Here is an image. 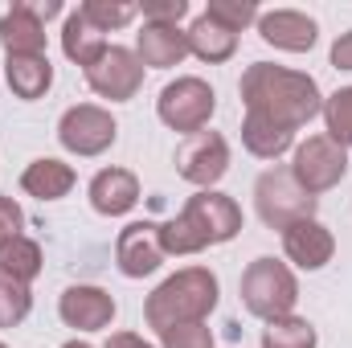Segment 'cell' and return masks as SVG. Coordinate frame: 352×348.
<instances>
[{"label": "cell", "instance_id": "6da1fadb", "mask_svg": "<svg viewBox=\"0 0 352 348\" xmlns=\"http://www.w3.org/2000/svg\"><path fill=\"white\" fill-rule=\"evenodd\" d=\"M242 102H246V115H258L287 131H299L307 119L324 111V98L311 74L270 66V62H254L242 74Z\"/></svg>", "mask_w": 352, "mask_h": 348}, {"label": "cell", "instance_id": "7a4b0ae2", "mask_svg": "<svg viewBox=\"0 0 352 348\" xmlns=\"http://www.w3.org/2000/svg\"><path fill=\"white\" fill-rule=\"evenodd\" d=\"M238 230H242V209L234 205V197L201 188L168 226H160V246L164 254H201L205 246L238 238Z\"/></svg>", "mask_w": 352, "mask_h": 348}, {"label": "cell", "instance_id": "3957f363", "mask_svg": "<svg viewBox=\"0 0 352 348\" xmlns=\"http://www.w3.org/2000/svg\"><path fill=\"white\" fill-rule=\"evenodd\" d=\"M217 307V279L205 266H184L173 279H164L148 303H144V320L156 332H168L180 324H205V316Z\"/></svg>", "mask_w": 352, "mask_h": 348}, {"label": "cell", "instance_id": "277c9868", "mask_svg": "<svg viewBox=\"0 0 352 348\" xmlns=\"http://www.w3.org/2000/svg\"><path fill=\"white\" fill-rule=\"evenodd\" d=\"M242 303H246L250 316H258L266 324L283 320L299 303V283H295V274L283 262L254 259L246 266V274H242Z\"/></svg>", "mask_w": 352, "mask_h": 348}, {"label": "cell", "instance_id": "5b68a950", "mask_svg": "<svg viewBox=\"0 0 352 348\" xmlns=\"http://www.w3.org/2000/svg\"><path fill=\"white\" fill-rule=\"evenodd\" d=\"M254 205H258V217H263L270 230H287L295 221H307L316 217V197L299 188V180L291 176V168H266L254 184Z\"/></svg>", "mask_w": 352, "mask_h": 348}, {"label": "cell", "instance_id": "8992f818", "mask_svg": "<svg viewBox=\"0 0 352 348\" xmlns=\"http://www.w3.org/2000/svg\"><path fill=\"white\" fill-rule=\"evenodd\" d=\"M349 173V148H340L332 135H307L299 148H295V164L291 176L299 180L303 193L320 197L328 188H336Z\"/></svg>", "mask_w": 352, "mask_h": 348}, {"label": "cell", "instance_id": "52a82bcc", "mask_svg": "<svg viewBox=\"0 0 352 348\" xmlns=\"http://www.w3.org/2000/svg\"><path fill=\"white\" fill-rule=\"evenodd\" d=\"M213 107H217V94H213L209 83H201V78H176V83H168V87L160 90V98H156L160 119H164L173 131H184V135L205 131L209 119H213Z\"/></svg>", "mask_w": 352, "mask_h": 348}, {"label": "cell", "instance_id": "ba28073f", "mask_svg": "<svg viewBox=\"0 0 352 348\" xmlns=\"http://www.w3.org/2000/svg\"><path fill=\"white\" fill-rule=\"evenodd\" d=\"M115 135H119V123L111 119V111H102L94 102L70 107L62 115V123H58V140L74 156H102L115 144Z\"/></svg>", "mask_w": 352, "mask_h": 348}, {"label": "cell", "instance_id": "9c48e42d", "mask_svg": "<svg viewBox=\"0 0 352 348\" xmlns=\"http://www.w3.org/2000/svg\"><path fill=\"white\" fill-rule=\"evenodd\" d=\"M230 168V144L217 131H197L176 152V173L197 188H213Z\"/></svg>", "mask_w": 352, "mask_h": 348}, {"label": "cell", "instance_id": "30bf717a", "mask_svg": "<svg viewBox=\"0 0 352 348\" xmlns=\"http://www.w3.org/2000/svg\"><path fill=\"white\" fill-rule=\"evenodd\" d=\"M62 4L58 0H45V4H12L4 17H0V45L4 54H45V25L50 17H58Z\"/></svg>", "mask_w": 352, "mask_h": 348}, {"label": "cell", "instance_id": "8fae6325", "mask_svg": "<svg viewBox=\"0 0 352 348\" xmlns=\"http://www.w3.org/2000/svg\"><path fill=\"white\" fill-rule=\"evenodd\" d=\"M87 83L94 94H102L111 102H127V98H135V90L144 83V62L123 45H107L102 58L87 70Z\"/></svg>", "mask_w": 352, "mask_h": 348}, {"label": "cell", "instance_id": "7c38bea8", "mask_svg": "<svg viewBox=\"0 0 352 348\" xmlns=\"http://www.w3.org/2000/svg\"><path fill=\"white\" fill-rule=\"evenodd\" d=\"M115 259H119V270H123L127 279H144V274H152V270L164 262L160 226H156V221H131V226L119 234Z\"/></svg>", "mask_w": 352, "mask_h": 348}, {"label": "cell", "instance_id": "4fadbf2b", "mask_svg": "<svg viewBox=\"0 0 352 348\" xmlns=\"http://www.w3.org/2000/svg\"><path fill=\"white\" fill-rule=\"evenodd\" d=\"M58 316L78 328V332H98L115 320V299L102 291V287H66L62 299H58Z\"/></svg>", "mask_w": 352, "mask_h": 348}, {"label": "cell", "instance_id": "5bb4252c", "mask_svg": "<svg viewBox=\"0 0 352 348\" xmlns=\"http://www.w3.org/2000/svg\"><path fill=\"white\" fill-rule=\"evenodd\" d=\"M258 33L266 45L287 50V54H307L316 45V21L307 12H295V8L258 12Z\"/></svg>", "mask_w": 352, "mask_h": 348}, {"label": "cell", "instance_id": "9a60e30c", "mask_svg": "<svg viewBox=\"0 0 352 348\" xmlns=\"http://www.w3.org/2000/svg\"><path fill=\"white\" fill-rule=\"evenodd\" d=\"M283 250H287V259L295 262V266L320 270V266H328L332 254H336V238L316 217H307V221H295V226L283 230Z\"/></svg>", "mask_w": 352, "mask_h": 348}, {"label": "cell", "instance_id": "2e32d148", "mask_svg": "<svg viewBox=\"0 0 352 348\" xmlns=\"http://www.w3.org/2000/svg\"><path fill=\"white\" fill-rule=\"evenodd\" d=\"M135 58L152 70H168L180 66L188 58V37L176 29V25H160V21H148L135 37Z\"/></svg>", "mask_w": 352, "mask_h": 348}, {"label": "cell", "instance_id": "e0dca14e", "mask_svg": "<svg viewBox=\"0 0 352 348\" xmlns=\"http://www.w3.org/2000/svg\"><path fill=\"white\" fill-rule=\"evenodd\" d=\"M140 201V180L127 168H102L90 180V205L102 217H123Z\"/></svg>", "mask_w": 352, "mask_h": 348}, {"label": "cell", "instance_id": "ac0fdd59", "mask_svg": "<svg viewBox=\"0 0 352 348\" xmlns=\"http://www.w3.org/2000/svg\"><path fill=\"white\" fill-rule=\"evenodd\" d=\"M4 78H8V87H12L16 98L33 102V98H41V94L50 90L54 66H50L45 54H12V58L4 62Z\"/></svg>", "mask_w": 352, "mask_h": 348}, {"label": "cell", "instance_id": "d6986e66", "mask_svg": "<svg viewBox=\"0 0 352 348\" xmlns=\"http://www.w3.org/2000/svg\"><path fill=\"white\" fill-rule=\"evenodd\" d=\"M184 37H188V54H197L201 62H230L234 50H238V33H230L226 25H217L205 12L192 21V29Z\"/></svg>", "mask_w": 352, "mask_h": 348}, {"label": "cell", "instance_id": "ffe728a7", "mask_svg": "<svg viewBox=\"0 0 352 348\" xmlns=\"http://www.w3.org/2000/svg\"><path fill=\"white\" fill-rule=\"evenodd\" d=\"M21 188L29 197H37V201H58V197H66L74 188V168L62 164V160H50V156L45 160H33L21 173Z\"/></svg>", "mask_w": 352, "mask_h": 348}, {"label": "cell", "instance_id": "44dd1931", "mask_svg": "<svg viewBox=\"0 0 352 348\" xmlns=\"http://www.w3.org/2000/svg\"><path fill=\"white\" fill-rule=\"evenodd\" d=\"M62 50H66V58H70V62H78L82 70H90V66L102 58L107 37L90 25L82 12H70V17H66V29H62Z\"/></svg>", "mask_w": 352, "mask_h": 348}, {"label": "cell", "instance_id": "7402d4cb", "mask_svg": "<svg viewBox=\"0 0 352 348\" xmlns=\"http://www.w3.org/2000/svg\"><path fill=\"white\" fill-rule=\"evenodd\" d=\"M242 144H246L258 160H278V156L295 144V131H287V127H278V123H266L258 115H246V123H242Z\"/></svg>", "mask_w": 352, "mask_h": 348}, {"label": "cell", "instance_id": "603a6c76", "mask_svg": "<svg viewBox=\"0 0 352 348\" xmlns=\"http://www.w3.org/2000/svg\"><path fill=\"white\" fill-rule=\"evenodd\" d=\"M0 270L29 287V283L41 274V246H37L33 238H25V234H21V238H12V242L0 250Z\"/></svg>", "mask_w": 352, "mask_h": 348}, {"label": "cell", "instance_id": "cb8c5ba5", "mask_svg": "<svg viewBox=\"0 0 352 348\" xmlns=\"http://www.w3.org/2000/svg\"><path fill=\"white\" fill-rule=\"evenodd\" d=\"M263 348H316V328L299 316L270 320L263 328Z\"/></svg>", "mask_w": 352, "mask_h": 348}, {"label": "cell", "instance_id": "d4e9b609", "mask_svg": "<svg viewBox=\"0 0 352 348\" xmlns=\"http://www.w3.org/2000/svg\"><path fill=\"white\" fill-rule=\"evenodd\" d=\"M78 12L87 17L98 33H111V29H123V25L135 21L140 17V4H131V0H87Z\"/></svg>", "mask_w": 352, "mask_h": 348}, {"label": "cell", "instance_id": "484cf974", "mask_svg": "<svg viewBox=\"0 0 352 348\" xmlns=\"http://www.w3.org/2000/svg\"><path fill=\"white\" fill-rule=\"evenodd\" d=\"M29 307H33L29 287L0 270V328H16V324L29 316Z\"/></svg>", "mask_w": 352, "mask_h": 348}, {"label": "cell", "instance_id": "4316f807", "mask_svg": "<svg viewBox=\"0 0 352 348\" xmlns=\"http://www.w3.org/2000/svg\"><path fill=\"white\" fill-rule=\"evenodd\" d=\"M324 123H328V135H332L340 148H352V87L336 90V94L324 102Z\"/></svg>", "mask_w": 352, "mask_h": 348}, {"label": "cell", "instance_id": "83f0119b", "mask_svg": "<svg viewBox=\"0 0 352 348\" xmlns=\"http://www.w3.org/2000/svg\"><path fill=\"white\" fill-rule=\"evenodd\" d=\"M205 17H213V21L226 25L230 33H242L246 25L258 21V4H254V0H209Z\"/></svg>", "mask_w": 352, "mask_h": 348}, {"label": "cell", "instance_id": "f1b7e54d", "mask_svg": "<svg viewBox=\"0 0 352 348\" xmlns=\"http://www.w3.org/2000/svg\"><path fill=\"white\" fill-rule=\"evenodd\" d=\"M160 348H213V332L205 324H180L160 332Z\"/></svg>", "mask_w": 352, "mask_h": 348}, {"label": "cell", "instance_id": "f546056e", "mask_svg": "<svg viewBox=\"0 0 352 348\" xmlns=\"http://www.w3.org/2000/svg\"><path fill=\"white\" fill-rule=\"evenodd\" d=\"M140 12L148 21H160V25H176L184 12H188V0H144Z\"/></svg>", "mask_w": 352, "mask_h": 348}, {"label": "cell", "instance_id": "4dcf8cb0", "mask_svg": "<svg viewBox=\"0 0 352 348\" xmlns=\"http://www.w3.org/2000/svg\"><path fill=\"white\" fill-rule=\"evenodd\" d=\"M21 226H25L21 205H16L12 197H0V250H4L12 238H21Z\"/></svg>", "mask_w": 352, "mask_h": 348}, {"label": "cell", "instance_id": "1f68e13d", "mask_svg": "<svg viewBox=\"0 0 352 348\" xmlns=\"http://www.w3.org/2000/svg\"><path fill=\"white\" fill-rule=\"evenodd\" d=\"M332 66L336 70H352V33H340L332 45Z\"/></svg>", "mask_w": 352, "mask_h": 348}, {"label": "cell", "instance_id": "d6a6232c", "mask_svg": "<svg viewBox=\"0 0 352 348\" xmlns=\"http://www.w3.org/2000/svg\"><path fill=\"white\" fill-rule=\"evenodd\" d=\"M107 348H156V345H148V340L135 336V332H115V336L107 340Z\"/></svg>", "mask_w": 352, "mask_h": 348}, {"label": "cell", "instance_id": "836d02e7", "mask_svg": "<svg viewBox=\"0 0 352 348\" xmlns=\"http://www.w3.org/2000/svg\"><path fill=\"white\" fill-rule=\"evenodd\" d=\"M62 348H90V345H82V340H70V345H62Z\"/></svg>", "mask_w": 352, "mask_h": 348}, {"label": "cell", "instance_id": "e575fe53", "mask_svg": "<svg viewBox=\"0 0 352 348\" xmlns=\"http://www.w3.org/2000/svg\"><path fill=\"white\" fill-rule=\"evenodd\" d=\"M0 348H4V345H0Z\"/></svg>", "mask_w": 352, "mask_h": 348}]
</instances>
